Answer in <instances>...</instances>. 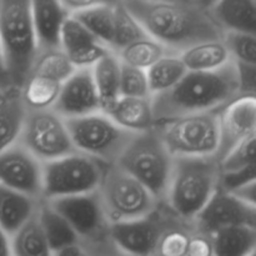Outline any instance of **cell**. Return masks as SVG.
<instances>
[{"mask_svg": "<svg viewBox=\"0 0 256 256\" xmlns=\"http://www.w3.org/2000/svg\"><path fill=\"white\" fill-rule=\"evenodd\" d=\"M122 4L148 35L175 52L225 35L212 12L194 0H122Z\"/></svg>", "mask_w": 256, "mask_h": 256, "instance_id": "obj_1", "label": "cell"}, {"mask_svg": "<svg viewBox=\"0 0 256 256\" xmlns=\"http://www.w3.org/2000/svg\"><path fill=\"white\" fill-rule=\"evenodd\" d=\"M239 94L235 60L216 70H189L172 89L152 96L156 125L182 115L216 110Z\"/></svg>", "mask_w": 256, "mask_h": 256, "instance_id": "obj_2", "label": "cell"}, {"mask_svg": "<svg viewBox=\"0 0 256 256\" xmlns=\"http://www.w3.org/2000/svg\"><path fill=\"white\" fill-rule=\"evenodd\" d=\"M218 156H175L165 204L185 222H195L222 188Z\"/></svg>", "mask_w": 256, "mask_h": 256, "instance_id": "obj_3", "label": "cell"}, {"mask_svg": "<svg viewBox=\"0 0 256 256\" xmlns=\"http://www.w3.org/2000/svg\"><path fill=\"white\" fill-rule=\"evenodd\" d=\"M0 42L12 86H22L40 52L32 0H0Z\"/></svg>", "mask_w": 256, "mask_h": 256, "instance_id": "obj_4", "label": "cell"}, {"mask_svg": "<svg viewBox=\"0 0 256 256\" xmlns=\"http://www.w3.org/2000/svg\"><path fill=\"white\" fill-rule=\"evenodd\" d=\"M174 158L159 130L154 128L135 134L116 164L142 182L164 202L172 179Z\"/></svg>", "mask_w": 256, "mask_h": 256, "instance_id": "obj_5", "label": "cell"}, {"mask_svg": "<svg viewBox=\"0 0 256 256\" xmlns=\"http://www.w3.org/2000/svg\"><path fill=\"white\" fill-rule=\"evenodd\" d=\"M110 225L146 216L162 202L119 164H106L98 189Z\"/></svg>", "mask_w": 256, "mask_h": 256, "instance_id": "obj_6", "label": "cell"}, {"mask_svg": "<svg viewBox=\"0 0 256 256\" xmlns=\"http://www.w3.org/2000/svg\"><path fill=\"white\" fill-rule=\"evenodd\" d=\"M155 128L174 156H216L219 152L218 109L182 115Z\"/></svg>", "mask_w": 256, "mask_h": 256, "instance_id": "obj_7", "label": "cell"}, {"mask_svg": "<svg viewBox=\"0 0 256 256\" xmlns=\"http://www.w3.org/2000/svg\"><path fill=\"white\" fill-rule=\"evenodd\" d=\"M66 124L76 152L105 164L118 162L135 135L104 112L66 119Z\"/></svg>", "mask_w": 256, "mask_h": 256, "instance_id": "obj_8", "label": "cell"}, {"mask_svg": "<svg viewBox=\"0 0 256 256\" xmlns=\"http://www.w3.org/2000/svg\"><path fill=\"white\" fill-rule=\"evenodd\" d=\"M105 162L74 152L42 165V200L96 192Z\"/></svg>", "mask_w": 256, "mask_h": 256, "instance_id": "obj_9", "label": "cell"}, {"mask_svg": "<svg viewBox=\"0 0 256 256\" xmlns=\"http://www.w3.org/2000/svg\"><path fill=\"white\" fill-rule=\"evenodd\" d=\"M19 142L42 162L76 152L66 119L52 108L28 109Z\"/></svg>", "mask_w": 256, "mask_h": 256, "instance_id": "obj_10", "label": "cell"}, {"mask_svg": "<svg viewBox=\"0 0 256 256\" xmlns=\"http://www.w3.org/2000/svg\"><path fill=\"white\" fill-rule=\"evenodd\" d=\"M165 202L146 216L110 225L109 236L118 248L132 256H155L165 230L179 220Z\"/></svg>", "mask_w": 256, "mask_h": 256, "instance_id": "obj_11", "label": "cell"}, {"mask_svg": "<svg viewBox=\"0 0 256 256\" xmlns=\"http://www.w3.org/2000/svg\"><path fill=\"white\" fill-rule=\"evenodd\" d=\"M45 202L69 222L80 242L84 244L99 242L109 236L110 222L98 190Z\"/></svg>", "mask_w": 256, "mask_h": 256, "instance_id": "obj_12", "label": "cell"}, {"mask_svg": "<svg viewBox=\"0 0 256 256\" xmlns=\"http://www.w3.org/2000/svg\"><path fill=\"white\" fill-rule=\"evenodd\" d=\"M220 124V162L256 134V95L238 94L218 109Z\"/></svg>", "mask_w": 256, "mask_h": 256, "instance_id": "obj_13", "label": "cell"}, {"mask_svg": "<svg viewBox=\"0 0 256 256\" xmlns=\"http://www.w3.org/2000/svg\"><path fill=\"white\" fill-rule=\"evenodd\" d=\"M42 165L24 145L16 142L0 152V184L42 200Z\"/></svg>", "mask_w": 256, "mask_h": 256, "instance_id": "obj_14", "label": "cell"}, {"mask_svg": "<svg viewBox=\"0 0 256 256\" xmlns=\"http://www.w3.org/2000/svg\"><path fill=\"white\" fill-rule=\"evenodd\" d=\"M195 225L209 232L225 226L256 229V206L234 192L220 188L204 212L195 220Z\"/></svg>", "mask_w": 256, "mask_h": 256, "instance_id": "obj_15", "label": "cell"}, {"mask_svg": "<svg viewBox=\"0 0 256 256\" xmlns=\"http://www.w3.org/2000/svg\"><path fill=\"white\" fill-rule=\"evenodd\" d=\"M52 109L65 119L102 112L92 68H78L65 80Z\"/></svg>", "mask_w": 256, "mask_h": 256, "instance_id": "obj_16", "label": "cell"}, {"mask_svg": "<svg viewBox=\"0 0 256 256\" xmlns=\"http://www.w3.org/2000/svg\"><path fill=\"white\" fill-rule=\"evenodd\" d=\"M40 50L60 48V34L70 12L60 0H32Z\"/></svg>", "mask_w": 256, "mask_h": 256, "instance_id": "obj_17", "label": "cell"}, {"mask_svg": "<svg viewBox=\"0 0 256 256\" xmlns=\"http://www.w3.org/2000/svg\"><path fill=\"white\" fill-rule=\"evenodd\" d=\"M106 114L120 126L135 134L148 132L156 126L152 96H120Z\"/></svg>", "mask_w": 256, "mask_h": 256, "instance_id": "obj_18", "label": "cell"}, {"mask_svg": "<svg viewBox=\"0 0 256 256\" xmlns=\"http://www.w3.org/2000/svg\"><path fill=\"white\" fill-rule=\"evenodd\" d=\"M42 202L0 184V226L12 236L38 214Z\"/></svg>", "mask_w": 256, "mask_h": 256, "instance_id": "obj_19", "label": "cell"}, {"mask_svg": "<svg viewBox=\"0 0 256 256\" xmlns=\"http://www.w3.org/2000/svg\"><path fill=\"white\" fill-rule=\"evenodd\" d=\"M28 108L18 88H12L0 100V152L19 142Z\"/></svg>", "mask_w": 256, "mask_h": 256, "instance_id": "obj_20", "label": "cell"}, {"mask_svg": "<svg viewBox=\"0 0 256 256\" xmlns=\"http://www.w3.org/2000/svg\"><path fill=\"white\" fill-rule=\"evenodd\" d=\"M180 56L186 65L188 70L194 72L220 69L234 60L224 38L205 40L192 45L188 49L182 50Z\"/></svg>", "mask_w": 256, "mask_h": 256, "instance_id": "obj_21", "label": "cell"}, {"mask_svg": "<svg viewBox=\"0 0 256 256\" xmlns=\"http://www.w3.org/2000/svg\"><path fill=\"white\" fill-rule=\"evenodd\" d=\"M210 12L225 32L256 34V0H219Z\"/></svg>", "mask_w": 256, "mask_h": 256, "instance_id": "obj_22", "label": "cell"}, {"mask_svg": "<svg viewBox=\"0 0 256 256\" xmlns=\"http://www.w3.org/2000/svg\"><path fill=\"white\" fill-rule=\"evenodd\" d=\"M120 4L102 5L75 12L72 15L76 16L102 44L114 52L119 29Z\"/></svg>", "mask_w": 256, "mask_h": 256, "instance_id": "obj_23", "label": "cell"}, {"mask_svg": "<svg viewBox=\"0 0 256 256\" xmlns=\"http://www.w3.org/2000/svg\"><path fill=\"white\" fill-rule=\"evenodd\" d=\"M120 72H122V62L114 52H108L92 66V74L102 104V112H106L122 96Z\"/></svg>", "mask_w": 256, "mask_h": 256, "instance_id": "obj_24", "label": "cell"}, {"mask_svg": "<svg viewBox=\"0 0 256 256\" xmlns=\"http://www.w3.org/2000/svg\"><path fill=\"white\" fill-rule=\"evenodd\" d=\"M172 52H175L146 34L128 44L115 54L119 56L122 64L148 70L162 58Z\"/></svg>", "mask_w": 256, "mask_h": 256, "instance_id": "obj_25", "label": "cell"}, {"mask_svg": "<svg viewBox=\"0 0 256 256\" xmlns=\"http://www.w3.org/2000/svg\"><path fill=\"white\" fill-rule=\"evenodd\" d=\"M215 256H249L256 248V229L225 226L212 232Z\"/></svg>", "mask_w": 256, "mask_h": 256, "instance_id": "obj_26", "label": "cell"}, {"mask_svg": "<svg viewBox=\"0 0 256 256\" xmlns=\"http://www.w3.org/2000/svg\"><path fill=\"white\" fill-rule=\"evenodd\" d=\"M38 218L52 252L80 242L69 222L45 200L40 204Z\"/></svg>", "mask_w": 256, "mask_h": 256, "instance_id": "obj_27", "label": "cell"}, {"mask_svg": "<svg viewBox=\"0 0 256 256\" xmlns=\"http://www.w3.org/2000/svg\"><path fill=\"white\" fill-rule=\"evenodd\" d=\"M14 256H54L38 214L12 235Z\"/></svg>", "mask_w": 256, "mask_h": 256, "instance_id": "obj_28", "label": "cell"}, {"mask_svg": "<svg viewBox=\"0 0 256 256\" xmlns=\"http://www.w3.org/2000/svg\"><path fill=\"white\" fill-rule=\"evenodd\" d=\"M189 72L180 52H172L162 58L148 69V78L152 95L162 94L172 89Z\"/></svg>", "mask_w": 256, "mask_h": 256, "instance_id": "obj_29", "label": "cell"}, {"mask_svg": "<svg viewBox=\"0 0 256 256\" xmlns=\"http://www.w3.org/2000/svg\"><path fill=\"white\" fill-rule=\"evenodd\" d=\"M64 82L30 72L22 86V98L28 109H49L54 106Z\"/></svg>", "mask_w": 256, "mask_h": 256, "instance_id": "obj_30", "label": "cell"}, {"mask_svg": "<svg viewBox=\"0 0 256 256\" xmlns=\"http://www.w3.org/2000/svg\"><path fill=\"white\" fill-rule=\"evenodd\" d=\"M76 69L62 48H52L40 50L30 72L64 82Z\"/></svg>", "mask_w": 256, "mask_h": 256, "instance_id": "obj_31", "label": "cell"}, {"mask_svg": "<svg viewBox=\"0 0 256 256\" xmlns=\"http://www.w3.org/2000/svg\"><path fill=\"white\" fill-rule=\"evenodd\" d=\"M195 222L179 219L164 232L158 242L155 256H186Z\"/></svg>", "mask_w": 256, "mask_h": 256, "instance_id": "obj_32", "label": "cell"}, {"mask_svg": "<svg viewBox=\"0 0 256 256\" xmlns=\"http://www.w3.org/2000/svg\"><path fill=\"white\" fill-rule=\"evenodd\" d=\"M102 42L76 16L70 14L65 20L60 34V48L68 56L79 52L92 45Z\"/></svg>", "mask_w": 256, "mask_h": 256, "instance_id": "obj_33", "label": "cell"}, {"mask_svg": "<svg viewBox=\"0 0 256 256\" xmlns=\"http://www.w3.org/2000/svg\"><path fill=\"white\" fill-rule=\"evenodd\" d=\"M120 95L122 96L149 98L152 96L150 92L148 70L132 65L122 64L120 72Z\"/></svg>", "mask_w": 256, "mask_h": 256, "instance_id": "obj_34", "label": "cell"}, {"mask_svg": "<svg viewBox=\"0 0 256 256\" xmlns=\"http://www.w3.org/2000/svg\"><path fill=\"white\" fill-rule=\"evenodd\" d=\"M224 40L235 62L256 65V34L228 30Z\"/></svg>", "mask_w": 256, "mask_h": 256, "instance_id": "obj_35", "label": "cell"}, {"mask_svg": "<svg viewBox=\"0 0 256 256\" xmlns=\"http://www.w3.org/2000/svg\"><path fill=\"white\" fill-rule=\"evenodd\" d=\"M256 162V134L240 144L222 162V172H234Z\"/></svg>", "mask_w": 256, "mask_h": 256, "instance_id": "obj_36", "label": "cell"}, {"mask_svg": "<svg viewBox=\"0 0 256 256\" xmlns=\"http://www.w3.org/2000/svg\"><path fill=\"white\" fill-rule=\"evenodd\" d=\"M252 182H256V162L234 172H222V189L226 192H234Z\"/></svg>", "mask_w": 256, "mask_h": 256, "instance_id": "obj_37", "label": "cell"}, {"mask_svg": "<svg viewBox=\"0 0 256 256\" xmlns=\"http://www.w3.org/2000/svg\"><path fill=\"white\" fill-rule=\"evenodd\" d=\"M186 256H215V244L212 232L195 225L190 236Z\"/></svg>", "mask_w": 256, "mask_h": 256, "instance_id": "obj_38", "label": "cell"}, {"mask_svg": "<svg viewBox=\"0 0 256 256\" xmlns=\"http://www.w3.org/2000/svg\"><path fill=\"white\" fill-rule=\"evenodd\" d=\"M236 66L238 78H239V94L256 95V65L236 62Z\"/></svg>", "mask_w": 256, "mask_h": 256, "instance_id": "obj_39", "label": "cell"}, {"mask_svg": "<svg viewBox=\"0 0 256 256\" xmlns=\"http://www.w3.org/2000/svg\"><path fill=\"white\" fill-rule=\"evenodd\" d=\"M85 246L89 250L90 256H132L126 254L125 252H122L120 248H118L112 242V240L110 239V236L99 240V242L85 244Z\"/></svg>", "mask_w": 256, "mask_h": 256, "instance_id": "obj_40", "label": "cell"}, {"mask_svg": "<svg viewBox=\"0 0 256 256\" xmlns=\"http://www.w3.org/2000/svg\"><path fill=\"white\" fill-rule=\"evenodd\" d=\"M65 9L70 14L82 12V10L92 9V8L102 6V5H116L120 4L122 0H60Z\"/></svg>", "mask_w": 256, "mask_h": 256, "instance_id": "obj_41", "label": "cell"}, {"mask_svg": "<svg viewBox=\"0 0 256 256\" xmlns=\"http://www.w3.org/2000/svg\"><path fill=\"white\" fill-rule=\"evenodd\" d=\"M54 256H90V254L85 244L79 242L56 250L54 252Z\"/></svg>", "mask_w": 256, "mask_h": 256, "instance_id": "obj_42", "label": "cell"}, {"mask_svg": "<svg viewBox=\"0 0 256 256\" xmlns=\"http://www.w3.org/2000/svg\"><path fill=\"white\" fill-rule=\"evenodd\" d=\"M234 192L235 195H238V196H240L242 199L246 200L250 204L256 206V182L244 185V186L239 188V189L234 190V192Z\"/></svg>", "mask_w": 256, "mask_h": 256, "instance_id": "obj_43", "label": "cell"}, {"mask_svg": "<svg viewBox=\"0 0 256 256\" xmlns=\"http://www.w3.org/2000/svg\"><path fill=\"white\" fill-rule=\"evenodd\" d=\"M0 256H14L12 236L0 226Z\"/></svg>", "mask_w": 256, "mask_h": 256, "instance_id": "obj_44", "label": "cell"}, {"mask_svg": "<svg viewBox=\"0 0 256 256\" xmlns=\"http://www.w3.org/2000/svg\"><path fill=\"white\" fill-rule=\"evenodd\" d=\"M0 88L2 89H12V82H10L9 74H8L6 66H5L4 56H2V42H0Z\"/></svg>", "mask_w": 256, "mask_h": 256, "instance_id": "obj_45", "label": "cell"}, {"mask_svg": "<svg viewBox=\"0 0 256 256\" xmlns=\"http://www.w3.org/2000/svg\"><path fill=\"white\" fill-rule=\"evenodd\" d=\"M194 2H196L198 5H200L202 8H204V9L212 10V6H214L219 0H194Z\"/></svg>", "mask_w": 256, "mask_h": 256, "instance_id": "obj_46", "label": "cell"}, {"mask_svg": "<svg viewBox=\"0 0 256 256\" xmlns=\"http://www.w3.org/2000/svg\"><path fill=\"white\" fill-rule=\"evenodd\" d=\"M249 256H256V248H255L254 250H252V252H250V255H249Z\"/></svg>", "mask_w": 256, "mask_h": 256, "instance_id": "obj_47", "label": "cell"}]
</instances>
